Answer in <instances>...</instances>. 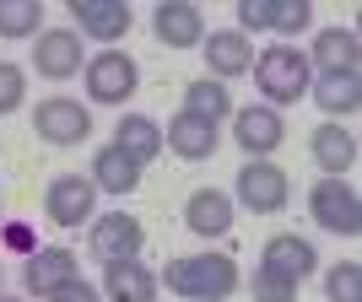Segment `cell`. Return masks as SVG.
Masks as SVG:
<instances>
[{"label":"cell","instance_id":"28","mask_svg":"<svg viewBox=\"0 0 362 302\" xmlns=\"http://www.w3.org/2000/svg\"><path fill=\"white\" fill-rule=\"evenodd\" d=\"M22 97H28V71L11 65V60H0V114H16Z\"/></svg>","mask_w":362,"mask_h":302},{"label":"cell","instance_id":"3","mask_svg":"<svg viewBox=\"0 0 362 302\" xmlns=\"http://www.w3.org/2000/svg\"><path fill=\"white\" fill-rule=\"evenodd\" d=\"M308 216H314L325 232H341V238H357L362 232V200L346 179H319L308 189Z\"/></svg>","mask_w":362,"mask_h":302},{"label":"cell","instance_id":"30","mask_svg":"<svg viewBox=\"0 0 362 302\" xmlns=\"http://www.w3.org/2000/svg\"><path fill=\"white\" fill-rule=\"evenodd\" d=\"M238 32H271V0H238Z\"/></svg>","mask_w":362,"mask_h":302},{"label":"cell","instance_id":"15","mask_svg":"<svg viewBox=\"0 0 362 302\" xmlns=\"http://www.w3.org/2000/svg\"><path fill=\"white\" fill-rule=\"evenodd\" d=\"M216 124H206V119H195V114H173L168 119V130H163V146L168 151H179L184 162H206V157H216Z\"/></svg>","mask_w":362,"mask_h":302},{"label":"cell","instance_id":"9","mask_svg":"<svg viewBox=\"0 0 362 302\" xmlns=\"http://www.w3.org/2000/svg\"><path fill=\"white\" fill-rule=\"evenodd\" d=\"M33 130L49 140V146H81L92 135V114L76 97H44L38 114H33Z\"/></svg>","mask_w":362,"mask_h":302},{"label":"cell","instance_id":"1","mask_svg":"<svg viewBox=\"0 0 362 302\" xmlns=\"http://www.w3.org/2000/svg\"><path fill=\"white\" fill-rule=\"evenodd\" d=\"M157 286H168L184 302H227L238 291V265L227 254H184V259H168Z\"/></svg>","mask_w":362,"mask_h":302},{"label":"cell","instance_id":"26","mask_svg":"<svg viewBox=\"0 0 362 302\" xmlns=\"http://www.w3.org/2000/svg\"><path fill=\"white\" fill-rule=\"evenodd\" d=\"M325 291H330V302H362V265H357V259H341V265H330V275H325Z\"/></svg>","mask_w":362,"mask_h":302},{"label":"cell","instance_id":"12","mask_svg":"<svg viewBox=\"0 0 362 302\" xmlns=\"http://www.w3.org/2000/svg\"><path fill=\"white\" fill-rule=\"evenodd\" d=\"M71 16H76V28L87 38H98V44H119L130 32V22H136V11L124 0H71Z\"/></svg>","mask_w":362,"mask_h":302},{"label":"cell","instance_id":"5","mask_svg":"<svg viewBox=\"0 0 362 302\" xmlns=\"http://www.w3.org/2000/svg\"><path fill=\"white\" fill-rule=\"evenodd\" d=\"M141 87V65L124 54V49H103L87 60V92L92 103H124L130 92Z\"/></svg>","mask_w":362,"mask_h":302},{"label":"cell","instance_id":"10","mask_svg":"<svg viewBox=\"0 0 362 302\" xmlns=\"http://www.w3.org/2000/svg\"><path fill=\"white\" fill-rule=\"evenodd\" d=\"M33 65H38L44 81H71L76 71H87L81 32H76V28H44V32H38V49H33Z\"/></svg>","mask_w":362,"mask_h":302},{"label":"cell","instance_id":"6","mask_svg":"<svg viewBox=\"0 0 362 302\" xmlns=\"http://www.w3.org/2000/svg\"><path fill=\"white\" fill-rule=\"evenodd\" d=\"M87 248L103 265H119V259H141V248H146V226L136 222V216H124V211H108L92 222L87 232Z\"/></svg>","mask_w":362,"mask_h":302},{"label":"cell","instance_id":"16","mask_svg":"<svg viewBox=\"0 0 362 302\" xmlns=\"http://www.w3.org/2000/svg\"><path fill=\"white\" fill-rule=\"evenodd\" d=\"M206 65H211V81H227V76H243V71H255V44L243 38L238 28H222L206 38Z\"/></svg>","mask_w":362,"mask_h":302},{"label":"cell","instance_id":"20","mask_svg":"<svg viewBox=\"0 0 362 302\" xmlns=\"http://www.w3.org/2000/svg\"><path fill=\"white\" fill-rule=\"evenodd\" d=\"M103 297L108 302H157V275H151L141 259L103 265Z\"/></svg>","mask_w":362,"mask_h":302},{"label":"cell","instance_id":"7","mask_svg":"<svg viewBox=\"0 0 362 302\" xmlns=\"http://www.w3.org/2000/svg\"><path fill=\"white\" fill-rule=\"evenodd\" d=\"M233 140L249 151V162H265V157L287 140V124H281V114H276V108L249 103V108H233Z\"/></svg>","mask_w":362,"mask_h":302},{"label":"cell","instance_id":"25","mask_svg":"<svg viewBox=\"0 0 362 302\" xmlns=\"http://www.w3.org/2000/svg\"><path fill=\"white\" fill-rule=\"evenodd\" d=\"M44 6L38 0H0V38H38Z\"/></svg>","mask_w":362,"mask_h":302},{"label":"cell","instance_id":"24","mask_svg":"<svg viewBox=\"0 0 362 302\" xmlns=\"http://www.w3.org/2000/svg\"><path fill=\"white\" fill-rule=\"evenodd\" d=\"M308 92H314V103L325 108V114H341V119H351L362 108V81L357 76H319Z\"/></svg>","mask_w":362,"mask_h":302},{"label":"cell","instance_id":"27","mask_svg":"<svg viewBox=\"0 0 362 302\" xmlns=\"http://www.w3.org/2000/svg\"><path fill=\"white\" fill-rule=\"evenodd\" d=\"M308 22H314V6H308V0H271V32L298 38Z\"/></svg>","mask_w":362,"mask_h":302},{"label":"cell","instance_id":"31","mask_svg":"<svg viewBox=\"0 0 362 302\" xmlns=\"http://www.w3.org/2000/svg\"><path fill=\"white\" fill-rule=\"evenodd\" d=\"M44 302H103V291L92 286V281H81V275H76V281H65V286H54Z\"/></svg>","mask_w":362,"mask_h":302},{"label":"cell","instance_id":"11","mask_svg":"<svg viewBox=\"0 0 362 302\" xmlns=\"http://www.w3.org/2000/svg\"><path fill=\"white\" fill-rule=\"evenodd\" d=\"M259 270H276V275H287V281H308V275L319 270V254H314V243L298 238V232H276L265 248H259Z\"/></svg>","mask_w":362,"mask_h":302},{"label":"cell","instance_id":"34","mask_svg":"<svg viewBox=\"0 0 362 302\" xmlns=\"http://www.w3.org/2000/svg\"><path fill=\"white\" fill-rule=\"evenodd\" d=\"M0 275H6V270H0Z\"/></svg>","mask_w":362,"mask_h":302},{"label":"cell","instance_id":"14","mask_svg":"<svg viewBox=\"0 0 362 302\" xmlns=\"http://www.w3.org/2000/svg\"><path fill=\"white\" fill-rule=\"evenodd\" d=\"M308 151H314L325 179H346L351 167H357V135H351L346 124H319L314 135H308Z\"/></svg>","mask_w":362,"mask_h":302},{"label":"cell","instance_id":"21","mask_svg":"<svg viewBox=\"0 0 362 302\" xmlns=\"http://www.w3.org/2000/svg\"><path fill=\"white\" fill-rule=\"evenodd\" d=\"M114 146H119L136 167H146V162L163 157V124L146 119V114H124L119 130H114Z\"/></svg>","mask_w":362,"mask_h":302},{"label":"cell","instance_id":"22","mask_svg":"<svg viewBox=\"0 0 362 302\" xmlns=\"http://www.w3.org/2000/svg\"><path fill=\"white\" fill-rule=\"evenodd\" d=\"M87 179L98 183L103 195H130V189L141 183V167L130 162L119 146H103L98 157H92V173H87Z\"/></svg>","mask_w":362,"mask_h":302},{"label":"cell","instance_id":"2","mask_svg":"<svg viewBox=\"0 0 362 302\" xmlns=\"http://www.w3.org/2000/svg\"><path fill=\"white\" fill-rule=\"evenodd\" d=\"M255 87L265 92V108H281L287 103H298V97H308V87H314V65H308V54L303 49H292V44H276V49H265L255 60Z\"/></svg>","mask_w":362,"mask_h":302},{"label":"cell","instance_id":"32","mask_svg":"<svg viewBox=\"0 0 362 302\" xmlns=\"http://www.w3.org/2000/svg\"><path fill=\"white\" fill-rule=\"evenodd\" d=\"M6 243H11V248H28L33 238H28V226H11V232H6Z\"/></svg>","mask_w":362,"mask_h":302},{"label":"cell","instance_id":"29","mask_svg":"<svg viewBox=\"0 0 362 302\" xmlns=\"http://www.w3.org/2000/svg\"><path fill=\"white\" fill-rule=\"evenodd\" d=\"M255 302H298V281L276 270H255Z\"/></svg>","mask_w":362,"mask_h":302},{"label":"cell","instance_id":"19","mask_svg":"<svg viewBox=\"0 0 362 302\" xmlns=\"http://www.w3.org/2000/svg\"><path fill=\"white\" fill-rule=\"evenodd\" d=\"M357 60H362V49H357L351 28H319L314 60H308V65H319V76H357Z\"/></svg>","mask_w":362,"mask_h":302},{"label":"cell","instance_id":"4","mask_svg":"<svg viewBox=\"0 0 362 302\" xmlns=\"http://www.w3.org/2000/svg\"><path fill=\"white\" fill-rule=\"evenodd\" d=\"M238 205L243 211H255V216H276V211H287V200H292V183L287 173L276 162H243L238 167Z\"/></svg>","mask_w":362,"mask_h":302},{"label":"cell","instance_id":"17","mask_svg":"<svg viewBox=\"0 0 362 302\" xmlns=\"http://www.w3.org/2000/svg\"><path fill=\"white\" fill-rule=\"evenodd\" d=\"M184 226H189L195 238H222L227 226H233V195H222V189H195V195L184 200Z\"/></svg>","mask_w":362,"mask_h":302},{"label":"cell","instance_id":"8","mask_svg":"<svg viewBox=\"0 0 362 302\" xmlns=\"http://www.w3.org/2000/svg\"><path fill=\"white\" fill-rule=\"evenodd\" d=\"M92 205H98V183L81 179V173H60V179H49L44 189V211L54 226H81L92 222Z\"/></svg>","mask_w":362,"mask_h":302},{"label":"cell","instance_id":"33","mask_svg":"<svg viewBox=\"0 0 362 302\" xmlns=\"http://www.w3.org/2000/svg\"><path fill=\"white\" fill-rule=\"evenodd\" d=\"M0 302H22V297H0Z\"/></svg>","mask_w":362,"mask_h":302},{"label":"cell","instance_id":"18","mask_svg":"<svg viewBox=\"0 0 362 302\" xmlns=\"http://www.w3.org/2000/svg\"><path fill=\"white\" fill-rule=\"evenodd\" d=\"M76 275H81V265H76L71 248H38V254H28V270H22V281H28L33 297H49L54 286L76 281Z\"/></svg>","mask_w":362,"mask_h":302},{"label":"cell","instance_id":"23","mask_svg":"<svg viewBox=\"0 0 362 302\" xmlns=\"http://www.w3.org/2000/svg\"><path fill=\"white\" fill-rule=\"evenodd\" d=\"M184 114H195V119H206V124L233 119V92H227V81H211V76L189 81V87H184Z\"/></svg>","mask_w":362,"mask_h":302},{"label":"cell","instance_id":"13","mask_svg":"<svg viewBox=\"0 0 362 302\" xmlns=\"http://www.w3.org/2000/svg\"><path fill=\"white\" fill-rule=\"evenodd\" d=\"M151 32L168 49H195V44H206V16H200L195 0H163L157 16H151Z\"/></svg>","mask_w":362,"mask_h":302}]
</instances>
